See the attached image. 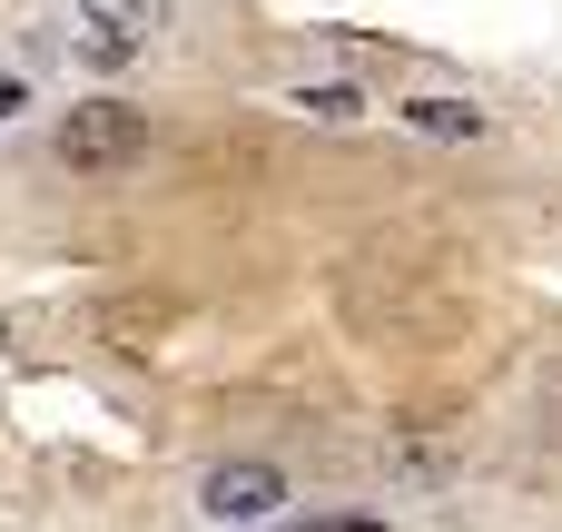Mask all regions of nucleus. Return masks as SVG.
<instances>
[{"label":"nucleus","instance_id":"423d86ee","mask_svg":"<svg viewBox=\"0 0 562 532\" xmlns=\"http://www.w3.org/2000/svg\"><path fill=\"white\" fill-rule=\"evenodd\" d=\"M543 415H553V434H562V365H553V395H543Z\"/></svg>","mask_w":562,"mask_h":532},{"label":"nucleus","instance_id":"f03ea898","mask_svg":"<svg viewBox=\"0 0 562 532\" xmlns=\"http://www.w3.org/2000/svg\"><path fill=\"white\" fill-rule=\"evenodd\" d=\"M198 503H207L217 523H267V513H286V474L257 464V454H227V464H207Z\"/></svg>","mask_w":562,"mask_h":532},{"label":"nucleus","instance_id":"20e7f679","mask_svg":"<svg viewBox=\"0 0 562 532\" xmlns=\"http://www.w3.org/2000/svg\"><path fill=\"white\" fill-rule=\"evenodd\" d=\"M405 118L415 128H445V138H484V109H464V99H415Z\"/></svg>","mask_w":562,"mask_h":532},{"label":"nucleus","instance_id":"7ed1b4c3","mask_svg":"<svg viewBox=\"0 0 562 532\" xmlns=\"http://www.w3.org/2000/svg\"><path fill=\"white\" fill-rule=\"evenodd\" d=\"M79 20H89V39H109V49H138V39L168 20V0H79Z\"/></svg>","mask_w":562,"mask_h":532},{"label":"nucleus","instance_id":"f257e3e1","mask_svg":"<svg viewBox=\"0 0 562 532\" xmlns=\"http://www.w3.org/2000/svg\"><path fill=\"white\" fill-rule=\"evenodd\" d=\"M49 148H59V168H79V178H109V168H128V158L148 148V109H128V99H79V109H59Z\"/></svg>","mask_w":562,"mask_h":532},{"label":"nucleus","instance_id":"39448f33","mask_svg":"<svg viewBox=\"0 0 562 532\" xmlns=\"http://www.w3.org/2000/svg\"><path fill=\"white\" fill-rule=\"evenodd\" d=\"M296 109H316V118H356L366 99H356V89H296Z\"/></svg>","mask_w":562,"mask_h":532},{"label":"nucleus","instance_id":"0eeeda50","mask_svg":"<svg viewBox=\"0 0 562 532\" xmlns=\"http://www.w3.org/2000/svg\"><path fill=\"white\" fill-rule=\"evenodd\" d=\"M10 109H30V99H20V79H0V118H10Z\"/></svg>","mask_w":562,"mask_h":532},{"label":"nucleus","instance_id":"6e6552de","mask_svg":"<svg viewBox=\"0 0 562 532\" xmlns=\"http://www.w3.org/2000/svg\"><path fill=\"white\" fill-rule=\"evenodd\" d=\"M286 532H366V523H286Z\"/></svg>","mask_w":562,"mask_h":532}]
</instances>
